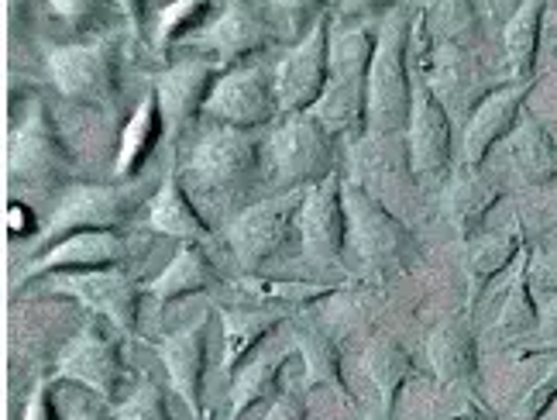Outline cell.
<instances>
[{"instance_id": "e0dca14e", "label": "cell", "mask_w": 557, "mask_h": 420, "mask_svg": "<svg viewBox=\"0 0 557 420\" xmlns=\"http://www.w3.org/2000/svg\"><path fill=\"white\" fill-rule=\"evenodd\" d=\"M426 355H431L434 375L444 386H458L468 396H479L482 386V355H479V338L471 318H455L444 321L431 342H426Z\"/></svg>"}, {"instance_id": "d6a6232c", "label": "cell", "mask_w": 557, "mask_h": 420, "mask_svg": "<svg viewBox=\"0 0 557 420\" xmlns=\"http://www.w3.org/2000/svg\"><path fill=\"white\" fill-rule=\"evenodd\" d=\"M238 297L248 307H275V310H296L313 300H324L334 293V286H317V283H289V280H242Z\"/></svg>"}, {"instance_id": "ac0fdd59", "label": "cell", "mask_w": 557, "mask_h": 420, "mask_svg": "<svg viewBox=\"0 0 557 420\" xmlns=\"http://www.w3.org/2000/svg\"><path fill=\"white\" fill-rule=\"evenodd\" d=\"M62 162H66V149H62L55 124L46 108H35L11 141L8 170L17 183H41L52 180L62 170Z\"/></svg>"}, {"instance_id": "9c48e42d", "label": "cell", "mask_w": 557, "mask_h": 420, "mask_svg": "<svg viewBox=\"0 0 557 420\" xmlns=\"http://www.w3.org/2000/svg\"><path fill=\"white\" fill-rule=\"evenodd\" d=\"M410 170L420 183L441 186L447 176H451V162H455V149H451V114H447L441 94L431 87V83H420L413 94V114H410Z\"/></svg>"}, {"instance_id": "7bdbcfd3", "label": "cell", "mask_w": 557, "mask_h": 420, "mask_svg": "<svg viewBox=\"0 0 557 420\" xmlns=\"http://www.w3.org/2000/svg\"><path fill=\"white\" fill-rule=\"evenodd\" d=\"M117 4V11L127 17V25H132V35H141V28H145V0H114Z\"/></svg>"}, {"instance_id": "d4e9b609", "label": "cell", "mask_w": 557, "mask_h": 420, "mask_svg": "<svg viewBox=\"0 0 557 420\" xmlns=\"http://www.w3.org/2000/svg\"><path fill=\"white\" fill-rule=\"evenodd\" d=\"M509 165L527 186H557V138L550 128L533 114H523L520 128L512 132L509 145Z\"/></svg>"}, {"instance_id": "8fae6325", "label": "cell", "mask_w": 557, "mask_h": 420, "mask_svg": "<svg viewBox=\"0 0 557 420\" xmlns=\"http://www.w3.org/2000/svg\"><path fill=\"white\" fill-rule=\"evenodd\" d=\"M203 114L227 128H259L272 114H278L275 97V70L238 66L218 79Z\"/></svg>"}, {"instance_id": "816d5d0a", "label": "cell", "mask_w": 557, "mask_h": 420, "mask_svg": "<svg viewBox=\"0 0 557 420\" xmlns=\"http://www.w3.org/2000/svg\"><path fill=\"white\" fill-rule=\"evenodd\" d=\"M503 4H509V0H492V8H503ZM512 4H517V8H520V4H523V0H512Z\"/></svg>"}, {"instance_id": "277c9868", "label": "cell", "mask_w": 557, "mask_h": 420, "mask_svg": "<svg viewBox=\"0 0 557 420\" xmlns=\"http://www.w3.org/2000/svg\"><path fill=\"white\" fill-rule=\"evenodd\" d=\"M49 73L55 87L76 103L114 108L121 90V41L114 35L87 41V46H62L49 52Z\"/></svg>"}, {"instance_id": "9a60e30c", "label": "cell", "mask_w": 557, "mask_h": 420, "mask_svg": "<svg viewBox=\"0 0 557 420\" xmlns=\"http://www.w3.org/2000/svg\"><path fill=\"white\" fill-rule=\"evenodd\" d=\"M523 248H527V231L520 218L503 231H482L479 238H471L465 245V280H468L465 313L468 318H475L479 304L488 297V289L496 286V280H503L506 272L517 269Z\"/></svg>"}, {"instance_id": "f35d334b", "label": "cell", "mask_w": 557, "mask_h": 420, "mask_svg": "<svg viewBox=\"0 0 557 420\" xmlns=\"http://www.w3.org/2000/svg\"><path fill=\"white\" fill-rule=\"evenodd\" d=\"M272 11H278L286 17L289 25V35L299 41L313 32V25L320 17H324V8H320V0H269Z\"/></svg>"}, {"instance_id": "ab89813d", "label": "cell", "mask_w": 557, "mask_h": 420, "mask_svg": "<svg viewBox=\"0 0 557 420\" xmlns=\"http://www.w3.org/2000/svg\"><path fill=\"white\" fill-rule=\"evenodd\" d=\"M530 283H533V293H537L541 300H547L557 293V242L541 248V251L530 248Z\"/></svg>"}, {"instance_id": "4fadbf2b", "label": "cell", "mask_w": 557, "mask_h": 420, "mask_svg": "<svg viewBox=\"0 0 557 420\" xmlns=\"http://www.w3.org/2000/svg\"><path fill=\"white\" fill-rule=\"evenodd\" d=\"M259 156L262 145L255 138V132L218 124L193 149L189 173L200 176L207 190H234V186L248 183L251 173L259 170Z\"/></svg>"}, {"instance_id": "2e32d148", "label": "cell", "mask_w": 557, "mask_h": 420, "mask_svg": "<svg viewBox=\"0 0 557 420\" xmlns=\"http://www.w3.org/2000/svg\"><path fill=\"white\" fill-rule=\"evenodd\" d=\"M59 289L73 293L76 300H83L94 313H100V318L107 324H114L121 334L138 331L141 289L124 269L111 265V269H94V272H70Z\"/></svg>"}, {"instance_id": "74e56055", "label": "cell", "mask_w": 557, "mask_h": 420, "mask_svg": "<svg viewBox=\"0 0 557 420\" xmlns=\"http://www.w3.org/2000/svg\"><path fill=\"white\" fill-rule=\"evenodd\" d=\"M557 410V366L544 375L537 386H530V393L517 407V420H547Z\"/></svg>"}, {"instance_id": "52a82bcc", "label": "cell", "mask_w": 557, "mask_h": 420, "mask_svg": "<svg viewBox=\"0 0 557 420\" xmlns=\"http://www.w3.org/2000/svg\"><path fill=\"white\" fill-rule=\"evenodd\" d=\"M145 194L148 190L141 183L73 186L49 221L46 238L55 245L70 235H79V231H117L135 218V210L145 203Z\"/></svg>"}, {"instance_id": "f5cc1de1", "label": "cell", "mask_w": 557, "mask_h": 420, "mask_svg": "<svg viewBox=\"0 0 557 420\" xmlns=\"http://www.w3.org/2000/svg\"><path fill=\"white\" fill-rule=\"evenodd\" d=\"M488 4H492V0H488Z\"/></svg>"}, {"instance_id": "5b68a950", "label": "cell", "mask_w": 557, "mask_h": 420, "mask_svg": "<svg viewBox=\"0 0 557 420\" xmlns=\"http://www.w3.org/2000/svg\"><path fill=\"white\" fill-rule=\"evenodd\" d=\"M275 180L289 190H310L334 173V135L313 114L286 118L269 138Z\"/></svg>"}, {"instance_id": "ee69618b", "label": "cell", "mask_w": 557, "mask_h": 420, "mask_svg": "<svg viewBox=\"0 0 557 420\" xmlns=\"http://www.w3.org/2000/svg\"><path fill=\"white\" fill-rule=\"evenodd\" d=\"M541 313H544V318H541V334H544L547 342H557V293L544 300Z\"/></svg>"}, {"instance_id": "f907efd6", "label": "cell", "mask_w": 557, "mask_h": 420, "mask_svg": "<svg viewBox=\"0 0 557 420\" xmlns=\"http://www.w3.org/2000/svg\"><path fill=\"white\" fill-rule=\"evenodd\" d=\"M541 355H557V342H547V345H533V348H523L520 359H541Z\"/></svg>"}, {"instance_id": "cb8c5ba5", "label": "cell", "mask_w": 557, "mask_h": 420, "mask_svg": "<svg viewBox=\"0 0 557 420\" xmlns=\"http://www.w3.org/2000/svg\"><path fill=\"white\" fill-rule=\"evenodd\" d=\"M541 318H544L541 297L533 293V283H530V242H527L523 256H520L517 269H512V276L506 283L496 321H492V338L527 342L530 334H541Z\"/></svg>"}, {"instance_id": "60d3db41", "label": "cell", "mask_w": 557, "mask_h": 420, "mask_svg": "<svg viewBox=\"0 0 557 420\" xmlns=\"http://www.w3.org/2000/svg\"><path fill=\"white\" fill-rule=\"evenodd\" d=\"M265 420H307V404H304V396L278 393L275 400L269 404Z\"/></svg>"}, {"instance_id": "836d02e7", "label": "cell", "mask_w": 557, "mask_h": 420, "mask_svg": "<svg viewBox=\"0 0 557 420\" xmlns=\"http://www.w3.org/2000/svg\"><path fill=\"white\" fill-rule=\"evenodd\" d=\"M278 372H283V355L251 362L248 369H242L238 380H234V386H231L227 420H245L259 404L275 400V396H278Z\"/></svg>"}, {"instance_id": "d590c367", "label": "cell", "mask_w": 557, "mask_h": 420, "mask_svg": "<svg viewBox=\"0 0 557 420\" xmlns=\"http://www.w3.org/2000/svg\"><path fill=\"white\" fill-rule=\"evenodd\" d=\"M218 8V0H176L173 8L162 11V21H159V32H156V46L159 52H165L173 46L176 38H186L189 32L197 28H210V11Z\"/></svg>"}, {"instance_id": "8d00e7d4", "label": "cell", "mask_w": 557, "mask_h": 420, "mask_svg": "<svg viewBox=\"0 0 557 420\" xmlns=\"http://www.w3.org/2000/svg\"><path fill=\"white\" fill-rule=\"evenodd\" d=\"M114 420H169V407H165L162 390L156 383L135 386V393L117 407Z\"/></svg>"}, {"instance_id": "7a4b0ae2", "label": "cell", "mask_w": 557, "mask_h": 420, "mask_svg": "<svg viewBox=\"0 0 557 420\" xmlns=\"http://www.w3.org/2000/svg\"><path fill=\"white\" fill-rule=\"evenodd\" d=\"M413 62V28L393 17L375 41V59L369 70V135H396L410 128L417 83L410 76Z\"/></svg>"}, {"instance_id": "c3c4849f", "label": "cell", "mask_w": 557, "mask_h": 420, "mask_svg": "<svg viewBox=\"0 0 557 420\" xmlns=\"http://www.w3.org/2000/svg\"><path fill=\"white\" fill-rule=\"evenodd\" d=\"M52 8L66 17H79L87 14V8H94V0H52Z\"/></svg>"}, {"instance_id": "f6af8a7d", "label": "cell", "mask_w": 557, "mask_h": 420, "mask_svg": "<svg viewBox=\"0 0 557 420\" xmlns=\"http://www.w3.org/2000/svg\"><path fill=\"white\" fill-rule=\"evenodd\" d=\"M8 227H11V235H28V231H32L25 203L11 200V210H8Z\"/></svg>"}, {"instance_id": "3957f363", "label": "cell", "mask_w": 557, "mask_h": 420, "mask_svg": "<svg viewBox=\"0 0 557 420\" xmlns=\"http://www.w3.org/2000/svg\"><path fill=\"white\" fill-rule=\"evenodd\" d=\"M345 210H348V238L358 248L366 265L382 276L410 272L420 259V245L389 207L375 200L366 186L345 183Z\"/></svg>"}, {"instance_id": "bcb514c9", "label": "cell", "mask_w": 557, "mask_h": 420, "mask_svg": "<svg viewBox=\"0 0 557 420\" xmlns=\"http://www.w3.org/2000/svg\"><path fill=\"white\" fill-rule=\"evenodd\" d=\"M447 420H492V413L485 410V404H479V396H465V407Z\"/></svg>"}, {"instance_id": "d6986e66", "label": "cell", "mask_w": 557, "mask_h": 420, "mask_svg": "<svg viewBox=\"0 0 557 420\" xmlns=\"http://www.w3.org/2000/svg\"><path fill=\"white\" fill-rule=\"evenodd\" d=\"M218 73L207 62H180V66L156 73V97L165 118V132H183L186 124L203 114L207 100L218 87Z\"/></svg>"}, {"instance_id": "ffe728a7", "label": "cell", "mask_w": 557, "mask_h": 420, "mask_svg": "<svg viewBox=\"0 0 557 420\" xmlns=\"http://www.w3.org/2000/svg\"><path fill=\"white\" fill-rule=\"evenodd\" d=\"M207 328L210 321L200 318L186 331L173 334L159 345V359L169 372V383L180 393V400L189 407L193 420H203V369H207Z\"/></svg>"}, {"instance_id": "44dd1931", "label": "cell", "mask_w": 557, "mask_h": 420, "mask_svg": "<svg viewBox=\"0 0 557 420\" xmlns=\"http://www.w3.org/2000/svg\"><path fill=\"white\" fill-rule=\"evenodd\" d=\"M124 259V242L117 231H79L55 245H49L46 256H38L28 269L25 280L32 276H49V272H94V269H111Z\"/></svg>"}, {"instance_id": "484cf974", "label": "cell", "mask_w": 557, "mask_h": 420, "mask_svg": "<svg viewBox=\"0 0 557 420\" xmlns=\"http://www.w3.org/2000/svg\"><path fill=\"white\" fill-rule=\"evenodd\" d=\"M148 227L159 231V235H173L183 245L186 242L197 245V242L210 238V224L197 210V203L189 200L180 176H165L156 197L148 200Z\"/></svg>"}, {"instance_id": "603a6c76", "label": "cell", "mask_w": 557, "mask_h": 420, "mask_svg": "<svg viewBox=\"0 0 557 420\" xmlns=\"http://www.w3.org/2000/svg\"><path fill=\"white\" fill-rule=\"evenodd\" d=\"M200 41L221 62H234V66H238V62H245L248 55L269 46V28H265V21L255 14V8L238 0V4H231L224 14L213 17L210 28L200 32Z\"/></svg>"}, {"instance_id": "681fc988", "label": "cell", "mask_w": 557, "mask_h": 420, "mask_svg": "<svg viewBox=\"0 0 557 420\" xmlns=\"http://www.w3.org/2000/svg\"><path fill=\"white\" fill-rule=\"evenodd\" d=\"M70 420H111L103 410H97L94 404H79L73 413H70Z\"/></svg>"}, {"instance_id": "ba28073f", "label": "cell", "mask_w": 557, "mask_h": 420, "mask_svg": "<svg viewBox=\"0 0 557 420\" xmlns=\"http://www.w3.org/2000/svg\"><path fill=\"white\" fill-rule=\"evenodd\" d=\"M327 79H331V35H327V14H324L307 38H299L296 46L278 59V66H275L278 114H286V118L310 114L320 103V97H324Z\"/></svg>"}, {"instance_id": "7dc6e473", "label": "cell", "mask_w": 557, "mask_h": 420, "mask_svg": "<svg viewBox=\"0 0 557 420\" xmlns=\"http://www.w3.org/2000/svg\"><path fill=\"white\" fill-rule=\"evenodd\" d=\"M393 0H341V8L345 14H375V11H385Z\"/></svg>"}, {"instance_id": "b9f144b4", "label": "cell", "mask_w": 557, "mask_h": 420, "mask_svg": "<svg viewBox=\"0 0 557 420\" xmlns=\"http://www.w3.org/2000/svg\"><path fill=\"white\" fill-rule=\"evenodd\" d=\"M21 420H59L49 386H41V390L32 396V404H28V410H25V417H21Z\"/></svg>"}, {"instance_id": "e575fe53", "label": "cell", "mask_w": 557, "mask_h": 420, "mask_svg": "<svg viewBox=\"0 0 557 420\" xmlns=\"http://www.w3.org/2000/svg\"><path fill=\"white\" fill-rule=\"evenodd\" d=\"M296 342H299V355H304L310 386H331V390H337L341 396H345V400H351L348 383H345V369H341V351H337V345L327 338V334L299 328Z\"/></svg>"}, {"instance_id": "5bb4252c", "label": "cell", "mask_w": 557, "mask_h": 420, "mask_svg": "<svg viewBox=\"0 0 557 420\" xmlns=\"http://www.w3.org/2000/svg\"><path fill=\"white\" fill-rule=\"evenodd\" d=\"M299 238L313 262H337L348 242V210H345V180L334 170L324 183H317L304 197L299 210Z\"/></svg>"}, {"instance_id": "7402d4cb", "label": "cell", "mask_w": 557, "mask_h": 420, "mask_svg": "<svg viewBox=\"0 0 557 420\" xmlns=\"http://www.w3.org/2000/svg\"><path fill=\"white\" fill-rule=\"evenodd\" d=\"M506 194V186L496 173H488L485 165L471 170V165H461V173L451 176L447 183V221L458 231V238L468 245L471 238L482 235V227Z\"/></svg>"}, {"instance_id": "f1b7e54d", "label": "cell", "mask_w": 557, "mask_h": 420, "mask_svg": "<svg viewBox=\"0 0 557 420\" xmlns=\"http://www.w3.org/2000/svg\"><path fill=\"white\" fill-rule=\"evenodd\" d=\"M289 310L275 307H242V310H224V366L234 375L242 372L245 359L259 348L269 334L286 321Z\"/></svg>"}, {"instance_id": "6da1fadb", "label": "cell", "mask_w": 557, "mask_h": 420, "mask_svg": "<svg viewBox=\"0 0 557 420\" xmlns=\"http://www.w3.org/2000/svg\"><path fill=\"white\" fill-rule=\"evenodd\" d=\"M375 41L366 32H348L331 41V79L310 111L334 138H361L369 132V70Z\"/></svg>"}, {"instance_id": "f546056e", "label": "cell", "mask_w": 557, "mask_h": 420, "mask_svg": "<svg viewBox=\"0 0 557 420\" xmlns=\"http://www.w3.org/2000/svg\"><path fill=\"white\" fill-rule=\"evenodd\" d=\"M210 286H221V276L218 269L210 265V259L203 256V251L197 245H180V251L173 256V262H169L159 276L148 283V289H152V297L165 307L173 300H183L189 297V293H200V289H210Z\"/></svg>"}, {"instance_id": "4316f807", "label": "cell", "mask_w": 557, "mask_h": 420, "mask_svg": "<svg viewBox=\"0 0 557 420\" xmlns=\"http://www.w3.org/2000/svg\"><path fill=\"white\" fill-rule=\"evenodd\" d=\"M544 11H547V0H523V4L512 11V17L506 21V28H503V52H506L509 79H517V83L537 79Z\"/></svg>"}, {"instance_id": "1f68e13d", "label": "cell", "mask_w": 557, "mask_h": 420, "mask_svg": "<svg viewBox=\"0 0 557 420\" xmlns=\"http://www.w3.org/2000/svg\"><path fill=\"white\" fill-rule=\"evenodd\" d=\"M423 25L434 28V38L441 49H468L479 41L482 21L475 11V0H431L423 14Z\"/></svg>"}, {"instance_id": "8992f818", "label": "cell", "mask_w": 557, "mask_h": 420, "mask_svg": "<svg viewBox=\"0 0 557 420\" xmlns=\"http://www.w3.org/2000/svg\"><path fill=\"white\" fill-rule=\"evenodd\" d=\"M307 190H289L265 203H251L231 221L227 245L248 272L272 262L289 245V235L299 231V210H304Z\"/></svg>"}, {"instance_id": "83f0119b", "label": "cell", "mask_w": 557, "mask_h": 420, "mask_svg": "<svg viewBox=\"0 0 557 420\" xmlns=\"http://www.w3.org/2000/svg\"><path fill=\"white\" fill-rule=\"evenodd\" d=\"M366 375L369 383L375 386L379 393V407H382V417L393 420L396 407H399V396L403 390L417 380V366L410 359V351H406L399 342L393 338H382L369 348L366 355Z\"/></svg>"}, {"instance_id": "4dcf8cb0", "label": "cell", "mask_w": 557, "mask_h": 420, "mask_svg": "<svg viewBox=\"0 0 557 420\" xmlns=\"http://www.w3.org/2000/svg\"><path fill=\"white\" fill-rule=\"evenodd\" d=\"M165 135V118H162V108H159V97L156 94H145L138 111L127 121V128L121 135V149H117V162H114V173L121 180L135 176L145 159L156 152V145L162 141Z\"/></svg>"}, {"instance_id": "30bf717a", "label": "cell", "mask_w": 557, "mask_h": 420, "mask_svg": "<svg viewBox=\"0 0 557 420\" xmlns=\"http://www.w3.org/2000/svg\"><path fill=\"white\" fill-rule=\"evenodd\" d=\"M537 87V79H527V83H517L509 79L503 87L492 90L475 111L468 114V124H465V141H461V162L471 165V170H479V165L488 162L492 149H496L499 141H509L512 132L520 128V121L527 114V100Z\"/></svg>"}, {"instance_id": "7c38bea8", "label": "cell", "mask_w": 557, "mask_h": 420, "mask_svg": "<svg viewBox=\"0 0 557 420\" xmlns=\"http://www.w3.org/2000/svg\"><path fill=\"white\" fill-rule=\"evenodd\" d=\"M59 375L87 386L100 400H117L124 386V348L103 324H87L59 359Z\"/></svg>"}]
</instances>
